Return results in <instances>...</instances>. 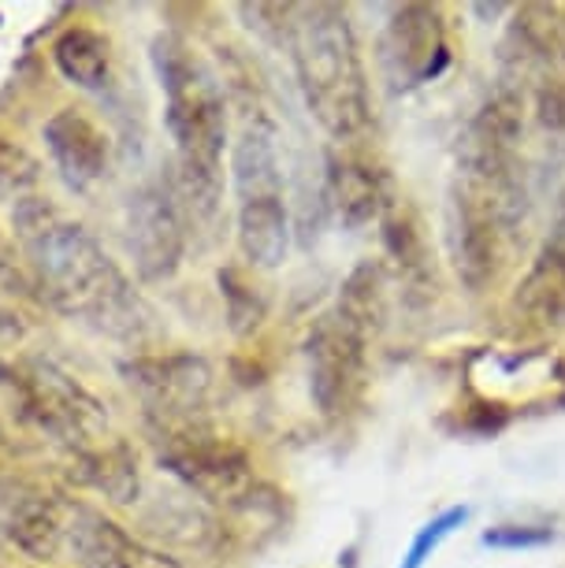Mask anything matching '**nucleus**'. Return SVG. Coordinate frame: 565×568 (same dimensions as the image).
<instances>
[{
	"label": "nucleus",
	"mask_w": 565,
	"mask_h": 568,
	"mask_svg": "<svg viewBox=\"0 0 565 568\" xmlns=\"http://www.w3.org/2000/svg\"><path fill=\"white\" fill-rule=\"evenodd\" d=\"M12 227L38 302L123 342H142L153 331V308L82 223L49 201L23 197L12 212Z\"/></svg>",
	"instance_id": "nucleus-1"
},
{
	"label": "nucleus",
	"mask_w": 565,
	"mask_h": 568,
	"mask_svg": "<svg viewBox=\"0 0 565 568\" xmlns=\"http://www.w3.org/2000/svg\"><path fill=\"white\" fill-rule=\"evenodd\" d=\"M153 71L164 90V126L175 142V190L183 209L212 216L223 194V145H228V101L205 63L183 38H153Z\"/></svg>",
	"instance_id": "nucleus-2"
},
{
	"label": "nucleus",
	"mask_w": 565,
	"mask_h": 568,
	"mask_svg": "<svg viewBox=\"0 0 565 568\" xmlns=\"http://www.w3.org/2000/svg\"><path fill=\"white\" fill-rule=\"evenodd\" d=\"M286 49L313 120L335 142H354L365 134L372 120L369 74L346 8L294 4Z\"/></svg>",
	"instance_id": "nucleus-3"
},
{
	"label": "nucleus",
	"mask_w": 565,
	"mask_h": 568,
	"mask_svg": "<svg viewBox=\"0 0 565 568\" xmlns=\"http://www.w3.org/2000/svg\"><path fill=\"white\" fill-rule=\"evenodd\" d=\"M0 383L19 420L34 435L49 438L52 446H60L68 457H79L112 438L104 402L57 361L16 357L0 364Z\"/></svg>",
	"instance_id": "nucleus-4"
},
{
	"label": "nucleus",
	"mask_w": 565,
	"mask_h": 568,
	"mask_svg": "<svg viewBox=\"0 0 565 568\" xmlns=\"http://www.w3.org/2000/svg\"><path fill=\"white\" fill-rule=\"evenodd\" d=\"M153 446L160 468L175 476L186 495L220 506L223 513L258 487L250 454L216 427H209L205 416L183 424H153Z\"/></svg>",
	"instance_id": "nucleus-5"
},
{
	"label": "nucleus",
	"mask_w": 565,
	"mask_h": 568,
	"mask_svg": "<svg viewBox=\"0 0 565 568\" xmlns=\"http://www.w3.org/2000/svg\"><path fill=\"white\" fill-rule=\"evenodd\" d=\"M127 250L142 283H168L186 253V209L172 175L138 186L127 205Z\"/></svg>",
	"instance_id": "nucleus-6"
},
{
	"label": "nucleus",
	"mask_w": 565,
	"mask_h": 568,
	"mask_svg": "<svg viewBox=\"0 0 565 568\" xmlns=\"http://www.w3.org/2000/svg\"><path fill=\"white\" fill-rule=\"evenodd\" d=\"M451 63L446 19L435 4H398L380 34V68L391 93L435 82Z\"/></svg>",
	"instance_id": "nucleus-7"
},
{
	"label": "nucleus",
	"mask_w": 565,
	"mask_h": 568,
	"mask_svg": "<svg viewBox=\"0 0 565 568\" xmlns=\"http://www.w3.org/2000/svg\"><path fill=\"white\" fill-rule=\"evenodd\" d=\"M123 379L142 394L153 424L201 420L212 394V368L194 353H153L120 364Z\"/></svg>",
	"instance_id": "nucleus-8"
},
{
	"label": "nucleus",
	"mask_w": 565,
	"mask_h": 568,
	"mask_svg": "<svg viewBox=\"0 0 565 568\" xmlns=\"http://www.w3.org/2000/svg\"><path fill=\"white\" fill-rule=\"evenodd\" d=\"M309 394L324 416H343L365 387L369 338L357 335L343 316L324 313L309 335Z\"/></svg>",
	"instance_id": "nucleus-9"
},
{
	"label": "nucleus",
	"mask_w": 565,
	"mask_h": 568,
	"mask_svg": "<svg viewBox=\"0 0 565 568\" xmlns=\"http://www.w3.org/2000/svg\"><path fill=\"white\" fill-rule=\"evenodd\" d=\"M554 68H565V4H521L498 49V79L528 85Z\"/></svg>",
	"instance_id": "nucleus-10"
},
{
	"label": "nucleus",
	"mask_w": 565,
	"mask_h": 568,
	"mask_svg": "<svg viewBox=\"0 0 565 568\" xmlns=\"http://www.w3.org/2000/svg\"><path fill=\"white\" fill-rule=\"evenodd\" d=\"M68 557L79 568H179L175 557L149 546L123 528L120 520L104 517L101 509L74 501L71 531H68Z\"/></svg>",
	"instance_id": "nucleus-11"
},
{
	"label": "nucleus",
	"mask_w": 565,
	"mask_h": 568,
	"mask_svg": "<svg viewBox=\"0 0 565 568\" xmlns=\"http://www.w3.org/2000/svg\"><path fill=\"white\" fill-rule=\"evenodd\" d=\"M41 138H46L52 164H57V171L63 175L68 186L90 190L93 182H101L104 175H109L112 138L87 109L52 112L49 123L41 126Z\"/></svg>",
	"instance_id": "nucleus-12"
},
{
	"label": "nucleus",
	"mask_w": 565,
	"mask_h": 568,
	"mask_svg": "<svg viewBox=\"0 0 565 568\" xmlns=\"http://www.w3.org/2000/svg\"><path fill=\"white\" fill-rule=\"evenodd\" d=\"M324 197L346 231L369 227L391 205L387 175L357 153H332L324 171Z\"/></svg>",
	"instance_id": "nucleus-13"
},
{
	"label": "nucleus",
	"mask_w": 565,
	"mask_h": 568,
	"mask_svg": "<svg viewBox=\"0 0 565 568\" xmlns=\"http://www.w3.org/2000/svg\"><path fill=\"white\" fill-rule=\"evenodd\" d=\"M71 509L74 501L60 495H19L4 513V531L27 557L57 561L60 554H68Z\"/></svg>",
	"instance_id": "nucleus-14"
},
{
	"label": "nucleus",
	"mask_w": 565,
	"mask_h": 568,
	"mask_svg": "<svg viewBox=\"0 0 565 568\" xmlns=\"http://www.w3.org/2000/svg\"><path fill=\"white\" fill-rule=\"evenodd\" d=\"M514 313L532 331L565 327V242L547 234L514 294Z\"/></svg>",
	"instance_id": "nucleus-15"
},
{
	"label": "nucleus",
	"mask_w": 565,
	"mask_h": 568,
	"mask_svg": "<svg viewBox=\"0 0 565 568\" xmlns=\"http://www.w3.org/2000/svg\"><path fill=\"white\" fill-rule=\"evenodd\" d=\"M68 476L79 487L98 490L112 501V506H131L142 495V468H138V454L123 438H109V443L87 449L79 457H68Z\"/></svg>",
	"instance_id": "nucleus-16"
},
{
	"label": "nucleus",
	"mask_w": 565,
	"mask_h": 568,
	"mask_svg": "<svg viewBox=\"0 0 565 568\" xmlns=\"http://www.w3.org/2000/svg\"><path fill=\"white\" fill-rule=\"evenodd\" d=\"M234 223H239V250L253 267H280L286 261L294 234L286 197L239 201L234 205Z\"/></svg>",
	"instance_id": "nucleus-17"
},
{
	"label": "nucleus",
	"mask_w": 565,
	"mask_h": 568,
	"mask_svg": "<svg viewBox=\"0 0 565 568\" xmlns=\"http://www.w3.org/2000/svg\"><path fill=\"white\" fill-rule=\"evenodd\" d=\"M52 63L79 90H104L112 79V45L90 27H68L52 41Z\"/></svg>",
	"instance_id": "nucleus-18"
},
{
	"label": "nucleus",
	"mask_w": 565,
	"mask_h": 568,
	"mask_svg": "<svg viewBox=\"0 0 565 568\" xmlns=\"http://www.w3.org/2000/svg\"><path fill=\"white\" fill-rule=\"evenodd\" d=\"M335 313L346 320L357 335H365L369 342L383 331V320H387V291H383V267L380 264H357L350 278L343 283V294H339Z\"/></svg>",
	"instance_id": "nucleus-19"
},
{
	"label": "nucleus",
	"mask_w": 565,
	"mask_h": 568,
	"mask_svg": "<svg viewBox=\"0 0 565 568\" xmlns=\"http://www.w3.org/2000/svg\"><path fill=\"white\" fill-rule=\"evenodd\" d=\"M380 223H383V245H387V253L394 256V264L402 267V275H406L410 283L428 278V245H424L417 216H413L406 205H394L391 201Z\"/></svg>",
	"instance_id": "nucleus-20"
},
{
	"label": "nucleus",
	"mask_w": 565,
	"mask_h": 568,
	"mask_svg": "<svg viewBox=\"0 0 565 568\" xmlns=\"http://www.w3.org/2000/svg\"><path fill=\"white\" fill-rule=\"evenodd\" d=\"M468 517H473V509L468 506H451V509H443L440 517H432L428 524H421L417 535H413V542L406 546V554H402L398 568H428L432 557L440 554V546L451 539Z\"/></svg>",
	"instance_id": "nucleus-21"
},
{
	"label": "nucleus",
	"mask_w": 565,
	"mask_h": 568,
	"mask_svg": "<svg viewBox=\"0 0 565 568\" xmlns=\"http://www.w3.org/2000/svg\"><path fill=\"white\" fill-rule=\"evenodd\" d=\"M532 85V109H536V123L551 138L565 142V68L543 71L536 79H528ZM525 85V93H528Z\"/></svg>",
	"instance_id": "nucleus-22"
},
{
	"label": "nucleus",
	"mask_w": 565,
	"mask_h": 568,
	"mask_svg": "<svg viewBox=\"0 0 565 568\" xmlns=\"http://www.w3.org/2000/svg\"><path fill=\"white\" fill-rule=\"evenodd\" d=\"M480 542L492 546V550H539V546L554 542L551 524H492Z\"/></svg>",
	"instance_id": "nucleus-23"
},
{
	"label": "nucleus",
	"mask_w": 565,
	"mask_h": 568,
	"mask_svg": "<svg viewBox=\"0 0 565 568\" xmlns=\"http://www.w3.org/2000/svg\"><path fill=\"white\" fill-rule=\"evenodd\" d=\"M38 179H41L38 160L30 156L23 145L0 138V190H8V194H27Z\"/></svg>",
	"instance_id": "nucleus-24"
},
{
	"label": "nucleus",
	"mask_w": 565,
	"mask_h": 568,
	"mask_svg": "<svg viewBox=\"0 0 565 568\" xmlns=\"http://www.w3.org/2000/svg\"><path fill=\"white\" fill-rule=\"evenodd\" d=\"M30 297H34V286H30L23 253H19L16 242L0 231V302L23 305V302H30Z\"/></svg>",
	"instance_id": "nucleus-25"
},
{
	"label": "nucleus",
	"mask_w": 565,
	"mask_h": 568,
	"mask_svg": "<svg viewBox=\"0 0 565 568\" xmlns=\"http://www.w3.org/2000/svg\"><path fill=\"white\" fill-rule=\"evenodd\" d=\"M220 291L228 297V313H231V327L234 331H250L261 324L264 316V302L250 291L239 278V272H220Z\"/></svg>",
	"instance_id": "nucleus-26"
},
{
	"label": "nucleus",
	"mask_w": 565,
	"mask_h": 568,
	"mask_svg": "<svg viewBox=\"0 0 565 568\" xmlns=\"http://www.w3.org/2000/svg\"><path fill=\"white\" fill-rule=\"evenodd\" d=\"M27 331V320H23V305H12V302H0V349H12Z\"/></svg>",
	"instance_id": "nucleus-27"
},
{
	"label": "nucleus",
	"mask_w": 565,
	"mask_h": 568,
	"mask_svg": "<svg viewBox=\"0 0 565 568\" xmlns=\"http://www.w3.org/2000/svg\"><path fill=\"white\" fill-rule=\"evenodd\" d=\"M551 239L565 242V186L558 194V205H554V223H551Z\"/></svg>",
	"instance_id": "nucleus-28"
}]
</instances>
